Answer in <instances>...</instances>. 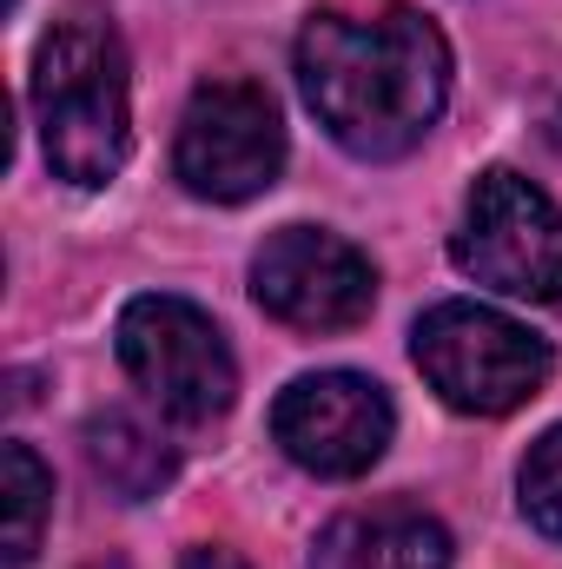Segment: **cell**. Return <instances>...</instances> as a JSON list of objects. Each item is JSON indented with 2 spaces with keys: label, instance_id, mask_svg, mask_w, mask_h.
Returning <instances> with one entry per match:
<instances>
[{
  "label": "cell",
  "instance_id": "cell-1",
  "mask_svg": "<svg viewBox=\"0 0 562 569\" xmlns=\"http://www.w3.org/2000/svg\"><path fill=\"white\" fill-rule=\"evenodd\" d=\"M298 87L318 127L358 159H404L450 100V47L418 7L311 13L298 33Z\"/></svg>",
  "mask_w": 562,
  "mask_h": 569
},
{
  "label": "cell",
  "instance_id": "cell-2",
  "mask_svg": "<svg viewBox=\"0 0 562 569\" xmlns=\"http://www.w3.org/2000/svg\"><path fill=\"white\" fill-rule=\"evenodd\" d=\"M33 113L47 166L67 186H107L127 166L133 107H127V47L100 13H67L33 53Z\"/></svg>",
  "mask_w": 562,
  "mask_h": 569
},
{
  "label": "cell",
  "instance_id": "cell-3",
  "mask_svg": "<svg viewBox=\"0 0 562 569\" xmlns=\"http://www.w3.org/2000/svg\"><path fill=\"white\" fill-rule=\"evenodd\" d=\"M411 358H418L423 385L450 411H470V418H503V411L530 405L550 378L543 338L490 305H470V298L423 311L411 331Z\"/></svg>",
  "mask_w": 562,
  "mask_h": 569
},
{
  "label": "cell",
  "instance_id": "cell-4",
  "mask_svg": "<svg viewBox=\"0 0 562 569\" xmlns=\"http://www.w3.org/2000/svg\"><path fill=\"white\" fill-rule=\"evenodd\" d=\"M120 365L179 425H212L239 398V365L225 331L192 298L172 291H145L120 311Z\"/></svg>",
  "mask_w": 562,
  "mask_h": 569
},
{
  "label": "cell",
  "instance_id": "cell-5",
  "mask_svg": "<svg viewBox=\"0 0 562 569\" xmlns=\"http://www.w3.org/2000/svg\"><path fill=\"white\" fill-rule=\"evenodd\" d=\"M450 259L476 284L503 291V298H530V305H556L562 298V212L543 186H530L523 172L496 166L476 179L463 226L450 239Z\"/></svg>",
  "mask_w": 562,
  "mask_h": 569
},
{
  "label": "cell",
  "instance_id": "cell-6",
  "mask_svg": "<svg viewBox=\"0 0 562 569\" xmlns=\"http://www.w3.org/2000/svg\"><path fill=\"white\" fill-rule=\"evenodd\" d=\"M284 166V127L265 87L252 80H205L179 120L172 146V172L185 192L212 199V206H239L259 199Z\"/></svg>",
  "mask_w": 562,
  "mask_h": 569
},
{
  "label": "cell",
  "instance_id": "cell-7",
  "mask_svg": "<svg viewBox=\"0 0 562 569\" xmlns=\"http://www.w3.org/2000/svg\"><path fill=\"white\" fill-rule=\"evenodd\" d=\"M252 298L291 331H351L378 305V266L318 226H284L252 259Z\"/></svg>",
  "mask_w": 562,
  "mask_h": 569
},
{
  "label": "cell",
  "instance_id": "cell-8",
  "mask_svg": "<svg viewBox=\"0 0 562 569\" xmlns=\"http://www.w3.org/2000/svg\"><path fill=\"white\" fill-rule=\"evenodd\" d=\"M391 398L358 371H311L272 405V437L311 477H364L391 443Z\"/></svg>",
  "mask_w": 562,
  "mask_h": 569
},
{
  "label": "cell",
  "instance_id": "cell-9",
  "mask_svg": "<svg viewBox=\"0 0 562 569\" xmlns=\"http://www.w3.org/2000/svg\"><path fill=\"white\" fill-rule=\"evenodd\" d=\"M311 569H450V530L418 503L344 510L318 530Z\"/></svg>",
  "mask_w": 562,
  "mask_h": 569
},
{
  "label": "cell",
  "instance_id": "cell-10",
  "mask_svg": "<svg viewBox=\"0 0 562 569\" xmlns=\"http://www.w3.org/2000/svg\"><path fill=\"white\" fill-rule=\"evenodd\" d=\"M87 463H93V477H100L120 503L159 497V490L172 483V470H179L172 443H165L159 430H145L140 418H127V411H107V418L87 425Z\"/></svg>",
  "mask_w": 562,
  "mask_h": 569
},
{
  "label": "cell",
  "instance_id": "cell-11",
  "mask_svg": "<svg viewBox=\"0 0 562 569\" xmlns=\"http://www.w3.org/2000/svg\"><path fill=\"white\" fill-rule=\"evenodd\" d=\"M0 497H7V537H0L7 543V569H20V563H33L47 510H53V477H47V463L27 443L0 450Z\"/></svg>",
  "mask_w": 562,
  "mask_h": 569
},
{
  "label": "cell",
  "instance_id": "cell-12",
  "mask_svg": "<svg viewBox=\"0 0 562 569\" xmlns=\"http://www.w3.org/2000/svg\"><path fill=\"white\" fill-rule=\"evenodd\" d=\"M516 490H523V517H530L543 537H556L562 543V425L543 430V437L530 443Z\"/></svg>",
  "mask_w": 562,
  "mask_h": 569
},
{
  "label": "cell",
  "instance_id": "cell-13",
  "mask_svg": "<svg viewBox=\"0 0 562 569\" xmlns=\"http://www.w3.org/2000/svg\"><path fill=\"white\" fill-rule=\"evenodd\" d=\"M179 569H245V563H239L232 550H212V543H205V550H185V563Z\"/></svg>",
  "mask_w": 562,
  "mask_h": 569
},
{
  "label": "cell",
  "instance_id": "cell-14",
  "mask_svg": "<svg viewBox=\"0 0 562 569\" xmlns=\"http://www.w3.org/2000/svg\"><path fill=\"white\" fill-rule=\"evenodd\" d=\"M100 569H120V563H100Z\"/></svg>",
  "mask_w": 562,
  "mask_h": 569
}]
</instances>
